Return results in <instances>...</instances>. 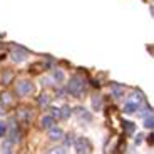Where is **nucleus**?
I'll return each mask as SVG.
<instances>
[{
  "instance_id": "f257e3e1",
  "label": "nucleus",
  "mask_w": 154,
  "mask_h": 154,
  "mask_svg": "<svg viewBox=\"0 0 154 154\" xmlns=\"http://www.w3.org/2000/svg\"><path fill=\"white\" fill-rule=\"evenodd\" d=\"M67 92H70L72 96L79 97L82 92H84V81H81L79 77H72L67 84Z\"/></svg>"
},
{
  "instance_id": "f03ea898",
  "label": "nucleus",
  "mask_w": 154,
  "mask_h": 154,
  "mask_svg": "<svg viewBox=\"0 0 154 154\" xmlns=\"http://www.w3.org/2000/svg\"><path fill=\"white\" fill-rule=\"evenodd\" d=\"M34 92V85H32V82L29 81H20L19 84H17V94L19 96H29V94Z\"/></svg>"
},
{
  "instance_id": "7ed1b4c3",
  "label": "nucleus",
  "mask_w": 154,
  "mask_h": 154,
  "mask_svg": "<svg viewBox=\"0 0 154 154\" xmlns=\"http://www.w3.org/2000/svg\"><path fill=\"white\" fill-rule=\"evenodd\" d=\"M75 149L79 151V152H82V151H84V152H89V151H91V143H89L85 137L77 139L75 141Z\"/></svg>"
},
{
  "instance_id": "20e7f679",
  "label": "nucleus",
  "mask_w": 154,
  "mask_h": 154,
  "mask_svg": "<svg viewBox=\"0 0 154 154\" xmlns=\"http://www.w3.org/2000/svg\"><path fill=\"white\" fill-rule=\"evenodd\" d=\"M62 134H64V132H62L60 129H52L50 134H49V137L52 139V141H59V139H62Z\"/></svg>"
},
{
  "instance_id": "39448f33",
  "label": "nucleus",
  "mask_w": 154,
  "mask_h": 154,
  "mask_svg": "<svg viewBox=\"0 0 154 154\" xmlns=\"http://www.w3.org/2000/svg\"><path fill=\"white\" fill-rule=\"evenodd\" d=\"M52 124H54V117H52V116H45V117L42 119V124H40V126L42 127H50Z\"/></svg>"
},
{
  "instance_id": "423d86ee",
  "label": "nucleus",
  "mask_w": 154,
  "mask_h": 154,
  "mask_svg": "<svg viewBox=\"0 0 154 154\" xmlns=\"http://www.w3.org/2000/svg\"><path fill=\"white\" fill-rule=\"evenodd\" d=\"M122 126H124V129H126V132H127V134H131V132L132 131H134V124H132V122H129V121H122Z\"/></svg>"
},
{
  "instance_id": "0eeeda50",
  "label": "nucleus",
  "mask_w": 154,
  "mask_h": 154,
  "mask_svg": "<svg viewBox=\"0 0 154 154\" xmlns=\"http://www.w3.org/2000/svg\"><path fill=\"white\" fill-rule=\"evenodd\" d=\"M49 102H50V99H49V96H47V94H42V96L38 97V104L42 106V107L49 106Z\"/></svg>"
},
{
  "instance_id": "6e6552de",
  "label": "nucleus",
  "mask_w": 154,
  "mask_h": 154,
  "mask_svg": "<svg viewBox=\"0 0 154 154\" xmlns=\"http://www.w3.org/2000/svg\"><path fill=\"white\" fill-rule=\"evenodd\" d=\"M112 91H114L116 97H121V94H122V87H119V85H112Z\"/></svg>"
},
{
  "instance_id": "1a4fd4ad",
  "label": "nucleus",
  "mask_w": 154,
  "mask_h": 154,
  "mask_svg": "<svg viewBox=\"0 0 154 154\" xmlns=\"http://www.w3.org/2000/svg\"><path fill=\"white\" fill-rule=\"evenodd\" d=\"M5 132H7V126H5V122H2V121H0V137H2V136H5Z\"/></svg>"
},
{
  "instance_id": "9d476101",
  "label": "nucleus",
  "mask_w": 154,
  "mask_h": 154,
  "mask_svg": "<svg viewBox=\"0 0 154 154\" xmlns=\"http://www.w3.org/2000/svg\"><path fill=\"white\" fill-rule=\"evenodd\" d=\"M54 79H57V81H62V79H64V74H62L60 70H57V72H54Z\"/></svg>"
},
{
  "instance_id": "9b49d317",
  "label": "nucleus",
  "mask_w": 154,
  "mask_h": 154,
  "mask_svg": "<svg viewBox=\"0 0 154 154\" xmlns=\"http://www.w3.org/2000/svg\"><path fill=\"white\" fill-rule=\"evenodd\" d=\"M144 126H146V127H149V129L152 127V117H151V116L146 119V124H144Z\"/></svg>"
},
{
  "instance_id": "f8f14e48",
  "label": "nucleus",
  "mask_w": 154,
  "mask_h": 154,
  "mask_svg": "<svg viewBox=\"0 0 154 154\" xmlns=\"http://www.w3.org/2000/svg\"><path fill=\"white\" fill-rule=\"evenodd\" d=\"M52 117H62V116H60V111H59L57 107H55L54 111H52Z\"/></svg>"
},
{
  "instance_id": "ddd939ff",
  "label": "nucleus",
  "mask_w": 154,
  "mask_h": 154,
  "mask_svg": "<svg viewBox=\"0 0 154 154\" xmlns=\"http://www.w3.org/2000/svg\"><path fill=\"white\" fill-rule=\"evenodd\" d=\"M67 116H70V107H64V114H62V117H67Z\"/></svg>"
}]
</instances>
